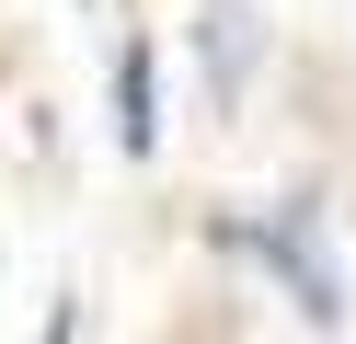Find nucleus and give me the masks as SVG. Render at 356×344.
Segmentation results:
<instances>
[{
	"label": "nucleus",
	"mask_w": 356,
	"mask_h": 344,
	"mask_svg": "<svg viewBox=\"0 0 356 344\" xmlns=\"http://www.w3.org/2000/svg\"><path fill=\"white\" fill-rule=\"evenodd\" d=\"M161 115H149V46H127V149H149Z\"/></svg>",
	"instance_id": "nucleus-1"
}]
</instances>
